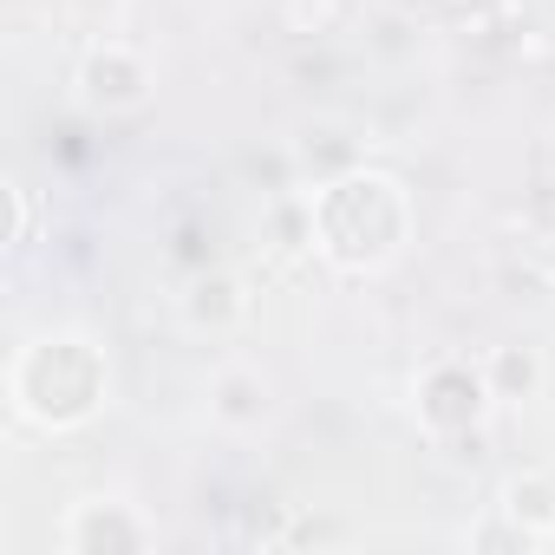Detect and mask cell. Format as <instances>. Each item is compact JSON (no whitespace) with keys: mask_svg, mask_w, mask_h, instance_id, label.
<instances>
[{"mask_svg":"<svg viewBox=\"0 0 555 555\" xmlns=\"http://www.w3.org/2000/svg\"><path fill=\"white\" fill-rule=\"evenodd\" d=\"M66 548L92 555V548H144V529L125 516V503H79L66 522Z\"/></svg>","mask_w":555,"mask_h":555,"instance_id":"cell-4","label":"cell"},{"mask_svg":"<svg viewBox=\"0 0 555 555\" xmlns=\"http://www.w3.org/2000/svg\"><path fill=\"white\" fill-rule=\"evenodd\" d=\"M79 86H86V105H99V112H125V105H144V66L125 53V47H99L92 60H86V73H79Z\"/></svg>","mask_w":555,"mask_h":555,"instance_id":"cell-3","label":"cell"},{"mask_svg":"<svg viewBox=\"0 0 555 555\" xmlns=\"http://www.w3.org/2000/svg\"><path fill=\"white\" fill-rule=\"evenodd\" d=\"M483 392H490V379H477L470 366H431L418 412H425L431 431H457V425H470L483 412Z\"/></svg>","mask_w":555,"mask_h":555,"instance_id":"cell-2","label":"cell"},{"mask_svg":"<svg viewBox=\"0 0 555 555\" xmlns=\"http://www.w3.org/2000/svg\"><path fill=\"white\" fill-rule=\"evenodd\" d=\"M21 366L47 373V386H40V379H14L21 412H34L40 425H73V418H86V412L105 399V366H99V353H92L79 334H47V340H34V347L21 353Z\"/></svg>","mask_w":555,"mask_h":555,"instance_id":"cell-1","label":"cell"}]
</instances>
